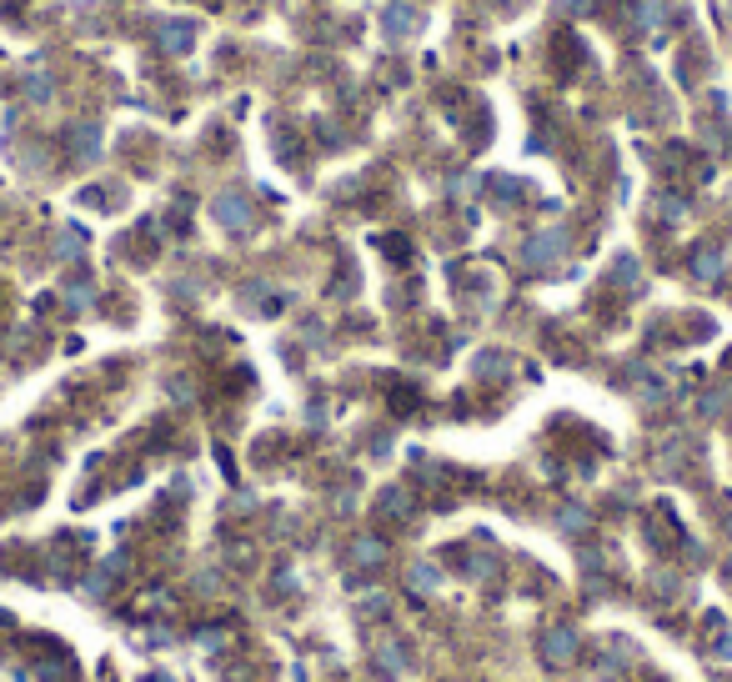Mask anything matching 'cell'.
<instances>
[{"mask_svg":"<svg viewBox=\"0 0 732 682\" xmlns=\"http://www.w3.org/2000/svg\"><path fill=\"white\" fill-rule=\"evenodd\" d=\"M572 632H552L547 637V663H567V657H572Z\"/></svg>","mask_w":732,"mask_h":682,"instance_id":"obj_1","label":"cell"}]
</instances>
